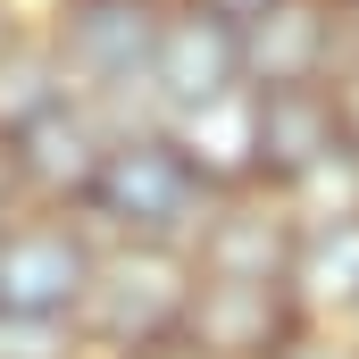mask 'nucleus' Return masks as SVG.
Wrapping results in <instances>:
<instances>
[{"label":"nucleus","mask_w":359,"mask_h":359,"mask_svg":"<svg viewBox=\"0 0 359 359\" xmlns=\"http://www.w3.org/2000/svg\"><path fill=\"white\" fill-rule=\"evenodd\" d=\"M334 109H343V134H351V151H359V67L334 76Z\"/></svg>","instance_id":"16"},{"label":"nucleus","mask_w":359,"mask_h":359,"mask_svg":"<svg viewBox=\"0 0 359 359\" xmlns=\"http://www.w3.org/2000/svg\"><path fill=\"white\" fill-rule=\"evenodd\" d=\"M343 151H351V134H343L334 84H276V92H259V184L268 192L292 201L309 176H326Z\"/></svg>","instance_id":"10"},{"label":"nucleus","mask_w":359,"mask_h":359,"mask_svg":"<svg viewBox=\"0 0 359 359\" xmlns=\"http://www.w3.org/2000/svg\"><path fill=\"white\" fill-rule=\"evenodd\" d=\"M309 318L292 301V284L276 276H192V309H184V359H276L301 343Z\"/></svg>","instance_id":"3"},{"label":"nucleus","mask_w":359,"mask_h":359,"mask_svg":"<svg viewBox=\"0 0 359 359\" xmlns=\"http://www.w3.org/2000/svg\"><path fill=\"white\" fill-rule=\"evenodd\" d=\"M159 134L184 151V168L209 184V192H243V184H259V92H217V100H201V109H176V117H159Z\"/></svg>","instance_id":"11"},{"label":"nucleus","mask_w":359,"mask_h":359,"mask_svg":"<svg viewBox=\"0 0 359 359\" xmlns=\"http://www.w3.org/2000/svg\"><path fill=\"white\" fill-rule=\"evenodd\" d=\"M151 42H159L151 0H59V25H50V50L84 100H117L134 84L151 92Z\"/></svg>","instance_id":"5"},{"label":"nucleus","mask_w":359,"mask_h":359,"mask_svg":"<svg viewBox=\"0 0 359 359\" xmlns=\"http://www.w3.org/2000/svg\"><path fill=\"white\" fill-rule=\"evenodd\" d=\"M100 276V234L84 217H17L0 226V309L76 318Z\"/></svg>","instance_id":"4"},{"label":"nucleus","mask_w":359,"mask_h":359,"mask_svg":"<svg viewBox=\"0 0 359 359\" xmlns=\"http://www.w3.org/2000/svg\"><path fill=\"white\" fill-rule=\"evenodd\" d=\"M209 209V184L184 168V151L159 134V126H126L100 184L84 192V226L100 243H159V251H184L192 226Z\"/></svg>","instance_id":"2"},{"label":"nucleus","mask_w":359,"mask_h":359,"mask_svg":"<svg viewBox=\"0 0 359 359\" xmlns=\"http://www.w3.org/2000/svg\"><path fill=\"white\" fill-rule=\"evenodd\" d=\"M151 8H168V0H151Z\"/></svg>","instance_id":"20"},{"label":"nucleus","mask_w":359,"mask_h":359,"mask_svg":"<svg viewBox=\"0 0 359 359\" xmlns=\"http://www.w3.org/2000/svg\"><path fill=\"white\" fill-rule=\"evenodd\" d=\"M343 67H359V34L343 25V0H276L268 17L243 25V84H334Z\"/></svg>","instance_id":"7"},{"label":"nucleus","mask_w":359,"mask_h":359,"mask_svg":"<svg viewBox=\"0 0 359 359\" xmlns=\"http://www.w3.org/2000/svg\"><path fill=\"white\" fill-rule=\"evenodd\" d=\"M0 359H84V334H76V318L0 309Z\"/></svg>","instance_id":"14"},{"label":"nucleus","mask_w":359,"mask_h":359,"mask_svg":"<svg viewBox=\"0 0 359 359\" xmlns=\"http://www.w3.org/2000/svg\"><path fill=\"white\" fill-rule=\"evenodd\" d=\"M276 359H359V343H343V334H326V326H309L301 343H284Z\"/></svg>","instance_id":"15"},{"label":"nucleus","mask_w":359,"mask_h":359,"mask_svg":"<svg viewBox=\"0 0 359 359\" xmlns=\"http://www.w3.org/2000/svg\"><path fill=\"white\" fill-rule=\"evenodd\" d=\"M59 100H76V84H67L50 34H17L0 50V142H17L25 126H42Z\"/></svg>","instance_id":"13"},{"label":"nucleus","mask_w":359,"mask_h":359,"mask_svg":"<svg viewBox=\"0 0 359 359\" xmlns=\"http://www.w3.org/2000/svg\"><path fill=\"white\" fill-rule=\"evenodd\" d=\"M292 301L309 326H343L359 318V209L351 217H318L301 226V251H292Z\"/></svg>","instance_id":"12"},{"label":"nucleus","mask_w":359,"mask_h":359,"mask_svg":"<svg viewBox=\"0 0 359 359\" xmlns=\"http://www.w3.org/2000/svg\"><path fill=\"white\" fill-rule=\"evenodd\" d=\"M217 92H243V25L201 8V0H168L159 8V42H151V100L176 117Z\"/></svg>","instance_id":"8"},{"label":"nucleus","mask_w":359,"mask_h":359,"mask_svg":"<svg viewBox=\"0 0 359 359\" xmlns=\"http://www.w3.org/2000/svg\"><path fill=\"white\" fill-rule=\"evenodd\" d=\"M292 251H301V209L268 184L209 192V209L184 243L192 276H276V284H292Z\"/></svg>","instance_id":"6"},{"label":"nucleus","mask_w":359,"mask_h":359,"mask_svg":"<svg viewBox=\"0 0 359 359\" xmlns=\"http://www.w3.org/2000/svg\"><path fill=\"white\" fill-rule=\"evenodd\" d=\"M117 134H126V126H109V117H100V100H84V92H76V100H59L42 126H25V134L8 142L25 201H50V209H84V192L100 184L109 151H117Z\"/></svg>","instance_id":"9"},{"label":"nucleus","mask_w":359,"mask_h":359,"mask_svg":"<svg viewBox=\"0 0 359 359\" xmlns=\"http://www.w3.org/2000/svg\"><path fill=\"white\" fill-rule=\"evenodd\" d=\"M184 309H192V259L184 251L100 243V276L76 309V334L100 359H159L184 343Z\"/></svg>","instance_id":"1"},{"label":"nucleus","mask_w":359,"mask_h":359,"mask_svg":"<svg viewBox=\"0 0 359 359\" xmlns=\"http://www.w3.org/2000/svg\"><path fill=\"white\" fill-rule=\"evenodd\" d=\"M17 34H25V25H17V0H0V50H8Z\"/></svg>","instance_id":"18"},{"label":"nucleus","mask_w":359,"mask_h":359,"mask_svg":"<svg viewBox=\"0 0 359 359\" xmlns=\"http://www.w3.org/2000/svg\"><path fill=\"white\" fill-rule=\"evenodd\" d=\"M201 8H217V17H234V25H251V17H268L276 0H201Z\"/></svg>","instance_id":"17"},{"label":"nucleus","mask_w":359,"mask_h":359,"mask_svg":"<svg viewBox=\"0 0 359 359\" xmlns=\"http://www.w3.org/2000/svg\"><path fill=\"white\" fill-rule=\"evenodd\" d=\"M343 25H351V34H359V0H343Z\"/></svg>","instance_id":"19"}]
</instances>
